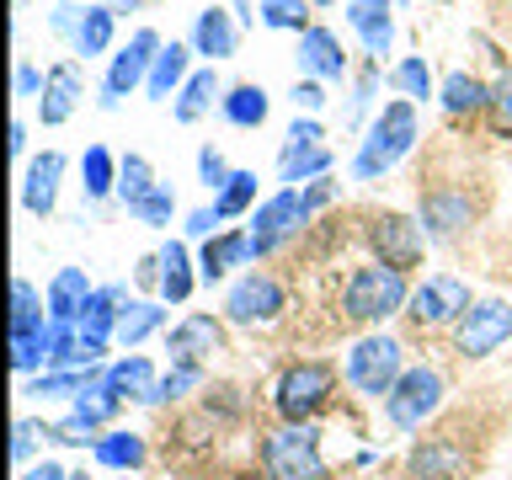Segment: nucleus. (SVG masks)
Segmentation results:
<instances>
[{
	"label": "nucleus",
	"instance_id": "nucleus-53",
	"mask_svg": "<svg viewBox=\"0 0 512 480\" xmlns=\"http://www.w3.org/2000/svg\"><path fill=\"white\" fill-rule=\"evenodd\" d=\"M315 6H336V0H315Z\"/></svg>",
	"mask_w": 512,
	"mask_h": 480
},
{
	"label": "nucleus",
	"instance_id": "nucleus-2",
	"mask_svg": "<svg viewBox=\"0 0 512 480\" xmlns=\"http://www.w3.org/2000/svg\"><path fill=\"white\" fill-rule=\"evenodd\" d=\"M406 304H411L406 272H400V267H384V262L358 267V272L347 278V288H342V310H347V320H363V326H379V320L400 315Z\"/></svg>",
	"mask_w": 512,
	"mask_h": 480
},
{
	"label": "nucleus",
	"instance_id": "nucleus-42",
	"mask_svg": "<svg viewBox=\"0 0 512 480\" xmlns=\"http://www.w3.org/2000/svg\"><path fill=\"white\" fill-rule=\"evenodd\" d=\"M128 214H134L139 224H171V214H176V198H171V187H155L150 198L128 203Z\"/></svg>",
	"mask_w": 512,
	"mask_h": 480
},
{
	"label": "nucleus",
	"instance_id": "nucleus-16",
	"mask_svg": "<svg viewBox=\"0 0 512 480\" xmlns=\"http://www.w3.org/2000/svg\"><path fill=\"white\" fill-rule=\"evenodd\" d=\"M299 70H310L315 80H342L347 75L342 38L331 27H304L299 32Z\"/></svg>",
	"mask_w": 512,
	"mask_h": 480
},
{
	"label": "nucleus",
	"instance_id": "nucleus-34",
	"mask_svg": "<svg viewBox=\"0 0 512 480\" xmlns=\"http://www.w3.org/2000/svg\"><path fill=\"white\" fill-rule=\"evenodd\" d=\"M43 320H48V299H43L27 278H16V283H11V336H16V331H38Z\"/></svg>",
	"mask_w": 512,
	"mask_h": 480
},
{
	"label": "nucleus",
	"instance_id": "nucleus-21",
	"mask_svg": "<svg viewBox=\"0 0 512 480\" xmlns=\"http://www.w3.org/2000/svg\"><path fill=\"white\" fill-rule=\"evenodd\" d=\"M251 235H240V230H224V235H208V246L198 256V278L203 283H219V278H230V272L240 262H251Z\"/></svg>",
	"mask_w": 512,
	"mask_h": 480
},
{
	"label": "nucleus",
	"instance_id": "nucleus-30",
	"mask_svg": "<svg viewBox=\"0 0 512 480\" xmlns=\"http://www.w3.org/2000/svg\"><path fill=\"white\" fill-rule=\"evenodd\" d=\"M438 96H443V107L448 112H480V107H491V86H486V80H475V75H464V70H454V75H448L443 80V86H438Z\"/></svg>",
	"mask_w": 512,
	"mask_h": 480
},
{
	"label": "nucleus",
	"instance_id": "nucleus-19",
	"mask_svg": "<svg viewBox=\"0 0 512 480\" xmlns=\"http://www.w3.org/2000/svg\"><path fill=\"white\" fill-rule=\"evenodd\" d=\"M459 432H448V438H432L411 454V480H459L464 464H470V454L454 443Z\"/></svg>",
	"mask_w": 512,
	"mask_h": 480
},
{
	"label": "nucleus",
	"instance_id": "nucleus-29",
	"mask_svg": "<svg viewBox=\"0 0 512 480\" xmlns=\"http://www.w3.org/2000/svg\"><path fill=\"white\" fill-rule=\"evenodd\" d=\"M160 326H166V310H160L155 299H128L123 315H118V336H112V342H118V347H139L144 336H155Z\"/></svg>",
	"mask_w": 512,
	"mask_h": 480
},
{
	"label": "nucleus",
	"instance_id": "nucleus-32",
	"mask_svg": "<svg viewBox=\"0 0 512 480\" xmlns=\"http://www.w3.org/2000/svg\"><path fill=\"white\" fill-rule=\"evenodd\" d=\"M267 91L262 86H251V80H246V86H235V91H224V118H230L235 128H262L267 123Z\"/></svg>",
	"mask_w": 512,
	"mask_h": 480
},
{
	"label": "nucleus",
	"instance_id": "nucleus-11",
	"mask_svg": "<svg viewBox=\"0 0 512 480\" xmlns=\"http://www.w3.org/2000/svg\"><path fill=\"white\" fill-rule=\"evenodd\" d=\"M507 336H512V304L480 299V304H470V315L459 320L454 347H459V358H491Z\"/></svg>",
	"mask_w": 512,
	"mask_h": 480
},
{
	"label": "nucleus",
	"instance_id": "nucleus-9",
	"mask_svg": "<svg viewBox=\"0 0 512 480\" xmlns=\"http://www.w3.org/2000/svg\"><path fill=\"white\" fill-rule=\"evenodd\" d=\"M160 48H166V43H160L150 27H139L134 38H128V48H118V54H112V64H107V80H102V102H107V107H118L128 91L150 80Z\"/></svg>",
	"mask_w": 512,
	"mask_h": 480
},
{
	"label": "nucleus",
	"instance_id": "nucleus-44",
	"mask_svg": "<svg viewBox=\"0 0 512 480\" xmlns=\"http://www.w3.org/2000/svg\"><path fill=\"white\" fill-rule=\"evenodd\" d=\"M38 438H54V427H43V422H32V416H22V422H16V438H11V459L27 464L32 448H38Z\"/></svg>",
	"mask_w": 512,
	"mask_h": 480
},
{
	"label": "nucleus",
	"instance_id": "nucleus-13",
	"mask_svg": "<svg viewBox=\"0 0 512 480\" xmlns=\"http://www.w3.org/2000/svg\"><path fill=\"white\" fill-rule=\"evenodd\" d=\"M368 240H374V251H379L384 267L411 272L416 262H422L427 230H422V219H411V214H374V224H368Z\"/></svg>",
	"mask_w": 512,
	"mask_h": 480
},
{
	"label": "nucleus",
	"instance_id": "nucleus-4",
	"mask_svg": "<svg viewBox=\"0 0 512 480\" xmlns=\"http://www.w3.org/2000/svg\"><path fill=\"white\" fill-rule=\"evenodd\" d=\"M331 395H336V368L320 358H304V363L283 368L278 390H272V406H278L283 422H310L315 411H326Z\"/></svg>",
	"mask_w": 512,
	"mask_h": 480
},
{
	"label": "nucleus",
	"instance_id": "nucleus-15",
	"mask_svg": "<svg viewBox=\"0 0 512 480\" xmlns=\"http://www.w3.org/2000/svg\"><path fill=\"white\" fill-rule=\"evenodd\" d=\"M59 182H64V155H59V150H43V155L27 166V176H22V208H27V214H38V219L54 214Z\"/></svg>",
	"mask_w": 512,
	"mask_h": 480
},
{
	"label": "nucleus",
	"instance_id": "nucleus-36",
	"mask_svg": "<svg viewBox=\"0 0 512 480\" xmlns=\"http://www.w3.org/2000/svg\"><path fill=\"white\" fill-rule=\"evenodd\" d=\"M251 203H256V176H251V171H235L230 182H224V187L214 192V208H219V219H240Z\"/></svg>",
	"mask_w": 512,
	"mask_h": 480
},
{
	"label": "nucleus",
	"instance_id": "nucleus-10",
	"mask_svg": "<svg viewBox=\"0 0 512 480\" xmlns=\"http://www.w3.org/2000/svg\"><path fill=\"white\" fill-rule=\"evenodd\" d=\"M283 283L267 278V272H246L230 294H224V320L230 326H267V320L283 315Z\"/></svg>",
	"mask_w": 512,
	"mask_h": 480
},
{
	"label": "nucleus",
	"instance_id": "nucleus-6",
	"mask_svg": "<svg viewBox=\"0 0 512 480\" xmlns=\"http://www.w3.org/2000/svg\"><path fill=\"white\" fill-rule=\"evenodd\" d=\"M438 406H443V374L427 363H411L395 390L384 395V416H390L395 432H416Z\"/></svg>",
	"mask_w": 512,
	"mask_h": 480
},
{
	"label": "nucleus",
	"instance_id": "nucleus-3",
	"mask_svg": "<svg viewBox=\"0 0 512 480\" xmlns=\"http://www.w3.org/2000/svg\"><path fill=\"white\" fill-rule=\"evenodd\" d=\"M342 374H347L352 390L384 400V395L400 384V374H406V347H400L390 331H368V336H358V342H352Z\"/></svg>",
	"mask_w": 512,
	"mask_h": 480
},
{
	"label": "nucleus",
	"instance_id": "nucleus-28",
	"mask_svg": "<svg viewBox=\"0 0 512 480\" xmlns=\"http://www.w3.org/2000/svg\"><path fill=\"white\" fill-rule=\"evenodd\" d=\"M91 459L102 464V470H139V464H144V438H139V432L112 427V432H102V438H96Z\"/></svg>",
	"mask_w": 512,
	"mask_h": 480
},
{
	"label": "nucleus",
	"instance_id": "nucleus-49",
	"mask_svg": "<svg viewBox=\"0 0 512 480\" xmlns=\"http://www.w3.org/2000/svg\"><path fill=\"white\" fill-rule=\"evenodd\" d=\"M38 91H43L38 70H32V64H16V96H38Z\"/></svg>",
	"mask_w": 512,
	"mask_h": 480
},
{
	"label": "nucleus",
	"instance_id": "nucleus-8",
	"mask_svg": "<svg viewBox=\"0 0 512 480\" xmlns=\"http://www.w3.org/2000/svg\"><path fill=\"white\" fill-rule=\"evenodd\" d=\"M310 224V203H304V192L299 187H283V192H272V198L251 214V251L256 256H267V251H278L294 230H304Z\"/></svg>",
	"mask_w": 512,
	"mask_h": 480
},
{
	"label": "nucleus",
	"instance_id": "nucleus-12",
	"mask_svg": "<svg viewBox=\"0 0 512 480\" xmlns=\"http://www.w3.org/2000/svg\"><path fill=\"white\" fill-rule=\"evenodd\" d=\"M331 171V150H326V134H320L315 118H294V128H288V144L278 155V176L288 187L310 182V176H326Z\"/></svg>",
	"mask_w": 512,
	"mask_h": 480
},
{
	"label": "nucleus",
	"instance_id": "nucleus-27",
	"mask_svg": "<svg viewBox=\"0 0 512 480\" xmlns=\"http://www.w3.org/2000/svg\"><path fill=\"white\" fill-rule=\"evenodd\" d=\"M192 288H198V272H192L187 246H182V240H166V246H160V299L187 304Z\"/></svg>",
	"mask_w": 512,
	"mask_h": 480
},
{
	"label": "nucleus",
	"instance_id": "nucleus-26",
	"mask_svg": "<svg viewBox=\"0 0 512 480\" xmlns=\"http://www.w3.org/2000/svg\"><path fill=\"white\" fill-rule=\"evenodd\" d=\"M96 294V288L86 283V272L80 267H59L54 283H48V320H80V310H86V299Z\"/></svg>",
	"mask_w": 512,
	"mask_h": 480
},
{
	"label": "nucleus",
	"instance_id": "nucleus-45",
	"mask_svg": "<svg viewBox=\"0 0 512 480\" xmlns=\"http://www.w3.org/2000/svg\"><path fill=\"white\" fill-rule=\"evenodd\" d=\"M198 176H203V187H214V192H219L235 171L224 166V155H219V150H198Z\"/></svg>",
	"mask_w": 512,
	"mask_h": 480
},
{
	"label": "nucleus",
	"instance_id": "nucleus-43",
	"mask_svg": "<svg viewBox=\"0 0 512 480\" xmlns=\"http://www.w3.org/2000/svg\"><path fill=\"white\" fill-rule=\"evenodd\" d=\"M96 438H102V427H91L86 416H64V422H54V443H70V448H96Z\"/></svg>",
	"mask_w": 512,
	"mask_h": 480
},
{
	"label": "nucleus",
	"instance_id": "nucleus-17",
	"mask_svg": "<svg viewBox=\"0 0 512 480\" xmlns=\"http://www.w3.org/2000/svg\"><path fill=\"white\" fill-rule=\"evenodd\" d=\"M240 48V22L224 6H208L198 11V27H192V54H203L208 64H219V59H230Z\"/></svg>",
	"mask_w": 512,
	"mask_h": 480
},
{
	"label": "nucleus",
	"instance_id": "nucleus-23",
	"mask_svg": "<svg viewBox=\"0 0 512 480\" xmlns=\"http://www.w3.org/2000/svg\"><path fill=\"white\" fill-rule=\"evenodd\" d=\"M123 304H128V294L118 283H107V288H96V294L86 299V310H80V336H91V342H112L118 336V315H123Z\"/></svg>",
	"mask_w": 512,
	"mask_h": 480
},
{
	"label": "nucleus",
	"instance_id": "nucleus-22",
	"mask_svg": "<svg viewBox=\"0 0 512 480\" xmlns=\"http://www.w3.org/2000/svg\"><path fill=\"white\" fill-rule=\"evenodd\" d=\"M459 224H470V198L454 192V187L427 192V198H422V230H427V240H448Z\"/></svg>",
	"mask_w": 512,
	"mask_h": 480
},
{
	"label": "nucleus",
	"instance_id": "nucleus-47",
	"mask_svg": "<svg viewBox=\"0 0 512 480\" xmlns=\"http://www.w3.org/2000/svg\"><path fill=\"white\" fill-rule=\"evenodd\" d=\"M214 224H219V208H192V214H187V235H214Z\"/></svg>",
	"mask_w": 512,
	"mask_h": 480
},
{
	"label": "nucleus",
	"instance_id": "nucleus-25",
	"mask_svg": "<svg viewBox=\"0 0 512 480\" xmlns=\"http://www.w3.org/2000/svg\"><path fill=\"white\" fill-rule=\"evenodd\" d=\"M75 102H80V70H75V64H54V70H48V80H43V96H38L43 123L59 128V123L75 112Z\"/></svg>",
	"mask_w": 512,
	"mask_h": 480
},
{
	"label": "nucleus",
	"instance_id": "nucleus-37",
	"mask_svg": "<svg viewBox=\"0 0 512 480\" xmlns=\"http://www.w3.org/2000/svg\"><path fill=\"white\" fill-rule=\"evenodd\" d=\"M155 187H160V182H155V171H150V160H144V155H123V160H118V192H123L128 203L150 198Z\"/></svg>",
	"mask_w": 512,
	"mask_h": 480
},
{
	"label": "nucleus",
	"instance_id": "nucleus-48",
	"mask_svg": "<svg viewBox=\"0 0 512 480\" xmlns=\"http://www.w3.org/2000/svg\"><path fill=\"white\" fill-rule=\"evenodd\" d=\"M491 107H496V118H502V128H512V75H502V86H496Z\"/></svg>",
	"mask_w": 512,
	"mask_h": 480
},
{
	"label": "nucleus",
	"instance_id": "nucleus-33",
	"mask_svg": "<svg viewBox=\"0 0 512 480\" xmlns=\"http://www.w3.org/2000/svg\"><path fill=\"white\" fill-rule=\"evenodd\" d=\"M214 91H219V80H214V64L208 70H192V80L182 91H176V123H198L203 112H208V102H214Z\"/></svg>",
	"mask_w": 512,
	"mask_h": 480
},
{
	"label": "nucleus",
	"instance_id": "nucleus-41",
	"mask_svg": "<svg viewBox=\"0 0 512 480\" xmlns=\"http://www.w3.org/2000/svg\"><path fill=\"white\" fill-rule=\"evenodd\" d=\"M203 384V368L198 363H176L166 379H160V390H155V406H166V400H182L187 390H198Z\"/></svg>",
	"mask_w": 512,
	"mask_h": 480
},
{
	"label": "nucleus",
	"instance_id": "nucleus-5",
	"mask_svg": "<svg viewBox=\"0 0 512 480\" xmlns=\"http://www.w3.org/2000/svg\"><path fill=\"white\" fill-rule=\"evenodd\" d=\"M262 464L272 480H326V459H320V432L310 422H288L262 443Z\"/></svg>",
	"mask_w": 512,
	"mask_h": 480
},
{
	"label": "nucleus",
	"instance_id": "nucleus-52",
	"mask_svg": "<svg viewBox=\"0 0 512 480\" xmlns=\"http://www.w3.org/2000/svg\"><path fill=\"white\" fill-rule=\"evenodd\" d=\"M118 6H139V0H118Z\"/></svg>",
	"mask_w": 512,
	"mask_h": 480
},
{
	"label": "nucleus",
	"instance_id": "nucleus-40",
	"mask_svg": "<svg viewBox=\"0 0 512 480\" xmlns=\"http://www.w3.org/2000/svg\"><path fill=\"white\" fill-rule=\"evenodd\" d=\"M256 16H262L267 27H294V32H304V27H310V0H262V6H256Z\"/></svg>",
	"mask_w": 512,
	"mask_h": 480
},
{
	"label": "nucleus",
	"instance_id": "nucleus-14",
	"mask_svg": "<svg viewBox=\"0 0 512 480\" xmlns=\"http://www.w3.org/2000/svg\"><path fill=\"white\" fill-rule=\"evenodd\" d=\"M171 363H208V358H219L224 352V320L214 315H187V320H176L171 326Z\"/></svg>",
	"mask_w": 512,
	"mask_h": 480
},
{
	"label": "nucleus",
	"instance_id": "nucleus-18",
	"mask_svg": "<svg viewBox=\"0 0 512 480\" xmlns=\"http://www.w3.org/2000/svg\"><path fill=\"white\" fill-rule=\"evenodd\" d=\"M107 390L118 400H139V406H155V390H160V374L150 358H139V352H128V358H118L112 368H102Z\"/></svg>",
	"mask_w": 512,
	"mask_h": 480
},
{
	"label": "nucleus",
	"instance_id": "nucleus-35",
	"mask_svg": "<svg viewBox=\"0 0 512 480\" xmlns=\"http://www.w3.org/2000/svg\"><path fill=\"white\" fill-rule=\"evenodd\" d=\"M80 176H86V198H107L112 187H118V160H112L102 144H91L86 155H80Z\"/></svg>",
	"mask_w": 512,
	"mask_h": 480
},
{
	"label": "nucleus",
	"instance_id": "nucleus-50",
	"mask_svg": "<svg viewBox=\"0 0 512 480\" xmlns=\"http://www.w3.org/2000/svg\"><path fill=\"white\" fill-rule=\"evenodd\" d=\"M294 102H299L304 112H315L320 102H326V91H320V86H315V80H304V86H294Z\"/></svg>",
	"mask_w": 512,
	"mask_h": 480
},
{
	"label": "nucleus",
	"instance_id": "nucleus-7",
	"mask_svg": "<svg viewBox=\"0 0 512 480\" xmlns=\"http://www.w3.org/2000/svg\"><path fill=\"white\" fill-rule=\"evenodd\" d=\"M470 283L454 278V272H438V278H427L422 288H411V304H406V315L416 320L422 331L432 326H454V320L470 315Z\"/></svg>",
	"mask_w": 512,
	"mask_h": 480
},
{
	"label": "nucleus",
	"instance_id": "nucleus-24",
	"mask_svg": "<svg viewBox=\"0 0 512 480\" xmlns=\"http://www.w3.org/2000/svg\"><path fill=\"white\" fill-rule=\"evenodd\" d=\"M187 80H192V48L166 43L155 54V70H150V80H144V91H150V102H166V96H176Z\"/></svg>",
	"mask_w": 512,
	"mask_h": 480
},
{
	"label": "nucleus",
	"instance_id": "nucleus-31",
	"mask_svg": "<svg viewBox=\"0 0 512 480\" xmlns=\"http://www.w3.org/2000/svg\"><path fill=\"white\" fill-rule=\"evenodd\" d=\"M112 27H118V16H112V6H86V16H80V27H75V54H107V43H112Z\"/></svg>",
	"mask_w": 512,
	"mask_h": 480
},
{
	"label": "nucleus",
	"instance_id": "nucleus-20",
	"mask_svg": "<svg viewBox=\"0 0 512 480\" xmlns=\"http://www.w3.org/2000/svg\"><path fill=\"white\" fill-rule=\"evenodd\" d=\"M390 6L395 0H347V22L358 27V38L368 54H390V43H395V22H390Z\"/></svg>",
	"mask_w": 512,
	"mask_h": 480
},
{
	"label": "nucleus",
	"instance_id": "nucleus-1",
	"mask_svg": "<svg viewBox=\"0 0 512 480\" xmlns=\"http://www.w3.org/2000/svg\"><path fill=\"white\" fill-rule=\"evenodd\" d=\"M411 144H416V112H411V102H384L379 118L368 123L358 155H352V176H358V182H379L384 171H395L400 160L411 155Z\"/></svg>",
	"mask_w": 512,
	"mask_h": 480
},
{
	"label": "nucleus",
	"instance_id": "nucleus-46",
	"mask_svg": "<svg viewBox=\"0 0 512 480\" xmlns=\"http://www.w3.org/2000/svg\"><path fill=\"white\" fill-rule=\"evenodd\" d=\"M22 480H70V470L54 464V459H38V464H27V470H22Z\"/></svg>",
	"mask_w": 512,
	"mask_h": 480
},
{
	"label": "nucleus",
	"instance_id": "nucleus-38",
	"mask_svg": "<svg viewBox=\"0 0 512 480\" xmlns=\"http://www.w3.org/2000/svg\"><path fill=\"white\" fill-rule=\"evenodd\" d=\"M118 406H123V400H118V395L107 390V379H96V384H91L86 395H75V416H86L91 427L112 422V416H118Z\"/></svg>",
	"mask_w": 512,
	"mask_h": 480
},
{
	"label": "nucleus",
	"instance_id": "nucleus-39",
	"mask_svg": "<svg viewBox=\"0 0 512 480\" xmlns=\"http://www.w3.org/2000/svg\"><path fill=\"white\" fill-rule=\"evenodd\" d=\"M390 86L400 96H411V102H427L432 96V75H427V59H400L390 70Z\"/></svg>",
	"mask_w": 512,
	"mask_h": 480
},
{
	"label": "nucleus",
	"instance_id": "nucleus-51",
	"mask_svg": "<svg viewBox=\"0 0 512 480\" xmlns=\"http://www.w3.org/2000/svg\"><path fill=\"white\" fill-rule=\"evenodd\" d=\"M70 480H91V475H86V470H70Z\"/></svg>",
	"mask_w": 512,
	"mask_h": 480
}]
</instances>
